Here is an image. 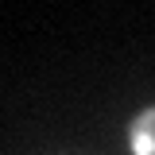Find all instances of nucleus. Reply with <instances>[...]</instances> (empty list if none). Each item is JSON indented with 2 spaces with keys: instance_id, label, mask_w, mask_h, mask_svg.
Instances as JSON below:
<instances>
[{
  "instance_id": "nucleus-1",
  "label": "nucleus",
  "mask_w": 155,
  "mask_h": 155,
  "mask_svg": "<svg viewBox=\"0 0 155 155\" xmlns=\"http://www.w3.org/2000/svg\"><path fill=\"white\" fill-rule=\"evenodd\" d=\"M128 143H132V155H155V105L143 109V113L132 120Z\"/></svg>"
}]
</instances>
